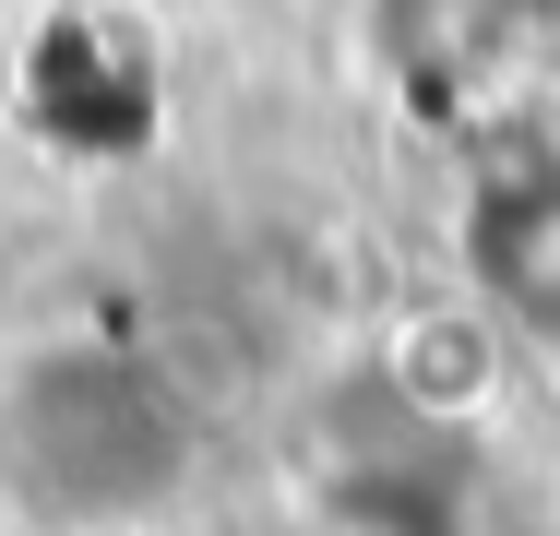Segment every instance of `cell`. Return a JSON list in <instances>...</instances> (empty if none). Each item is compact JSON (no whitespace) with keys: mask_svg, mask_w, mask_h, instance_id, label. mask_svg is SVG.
<instances>
[{"mask_svg":"<svg viewBox=\"0 0 560 536\" xmlns=\"http://www.w3.org/2000/svg\"><path fill=\"white\" fill-rule=\"evenodd\" d=\"M72 536H84V525H72Z\"/></svg>","mask_w":560,"mask_h":536,"instance_id":"obj_1","label":"cell"}]
</instances>
